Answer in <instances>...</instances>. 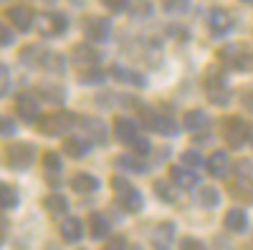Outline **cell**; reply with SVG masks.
<instances>
[{"label": "cell", "instance_id": "cell-1", "mask_svg": "<svg viewBox=\"0 0 253 250\" xmlns=\"http://www.w3.org/2000/svg\"><path fill=\"white\" fill-rule=\"evenodd\" d=\"M228 190L236 200L253 205V162L251 159H241L233 164V175L228 179Z\"/></svg>", "mask_w": 253, "mask_h": 250}, {"label": "cell", "instance_id": "cell-2", "mask_svg": "<svg viewBox=\"0 0 253 250\" xmlns=\"http://www.w3.org/2000/svg\"><path fill=\"white\" fill-rule=\"evenodd\" d=\"M79 116L69 109H61V111H53V114H46L43 119L38 121V132L43 137H61V134H69L74 127H76Z\"/></svg>", "mask_w": 253, "mask_h": 250}, {"label": "cell", "instance_id": "cell-3", "mask_svg": "<svg viewBox=\"0 0 253 250\" xmlns=\"http://www.w3.org/2000/svg\"><path fill=\"white\" fill-rule=\"evenodd\" d=\"M253 137V127L243 116H228L223 121V139L230 149H241L243 144H248Z\"/></svg>", "mask_w": 253, "mask_h": 250}, {"label": "cell", "instance_id": "cell-4", "mask_svg": "<svg viewBox=\"0 0 253 250\" xmlns=\"http://www.w3.org/2000/svg\"><path fill=\"white\" fill-rule=\"evenodd\" d=\"M218 64H223L225 69H236V71L251 69L253 66V53L243 43H225L218 51Z\"/></svg>", "mask_w": 253, "mask_h": 250}, {"label": "cell", "instance_id": "cell-5", "mask_svg": "<svg viewBox=\"0 0 253 250\" xmlns=\"http://www.w3.org/2000/svg\"><path fill=\"white\" fill-rule=\"evenodd\" d=\"M3 157H5V164L10 167V170L20 172V170H28V167L33 164L36 147L31 142H15V144H10V147H5Z\"/></svg>", "mask_w": 253, "mask_h": 250}, {"label": "cell", "instance_id": "cell-6", "mask_svg": "<svg viewBox=\"0 0 253 250\" xmlns=\"http://www.w3.org/2000/svg\"><path fill=\"white\" fill-rule=\"evenodd\" d=\"M76 127H79V132L86 137L91 144H107L109 142V132H107V124H104L99 116H81L79 121H76Z\"/></svg>", "mask_w": 253, "mask_h": 250}, {"label": "cell", "instance_id": "cell-7", "mask_svg": "<svg viewBox=\"0 0 253 250\" xmlns=\"http://www.w3.org/2000/svg\"><path fill=\"white\" fill-rule=\"evenodd\" d=\"M69 28V18L63 13H43L38 20V33L43 38H61L63 33H66Z\"/></svg>", "mask_w": 253, "mask_h": 250}, {"label": "cell", "instance_id": "cell-8", "mask_svg": "<svg viewBox=\"0 0 253 250\" xmlns=\"http://www.w3.org/2000/svg\"><path fill=\"white\" fill-rule=\"evenodd\" d=\"M84 33H86L89 40L104 43V40H109L112 26H109V20L101 18V15H86V18H84Z\"/></svg>", "mask_w": 253, "mask_h": 250}, {"label": "cell", "instance_id": "cell-9", "mask_svg": "<svg viewBox=\"0 0 253 250\" xmlns=\"http://www.w3.org/2000/svg\"><path fill=\"white\" fill-rule=\"evenodd\" d=\"M15 114H18V119L23 121V124L38 121L41 107H38L36 96H33V94H18V96H15Z\"/></svg>", "mask_w": 253, "mask_h": 250}, {"label": "cell", "instance_id": "cell-10", "mask_svg": "<svg viewBox=\"0 0 253 250\" xmlns=\"http://www.w3.org/2000/svg\"><path fill=\"white\" fill-rule=\"evenodd\" d=\"M99 61H101V53L86 43H76L71 48V64L76 69H91V66H99Z\"/></svg>", "mask_w": 253, "mask_h": 250}, {"label": "cell", "instance_id": "cell-11", "mask_svg": "<svg viewBox=\"0 0 253 250\" xmlns=\"http://www.w3.org/2000/svg\"><path fill=\"white\" fill-rule=\"evenodd\" d=\"M233 23H236L233 13L225 10V8H213L208 13V28L213 31V36H225L230 28H233Z\"/></svg>", "mask_w": 253, "mask_h": 250}, {"label": "cell", "instance_id": "cell-12", "mask_svg": "<svg viewBox=\"0 0 253 250\" xmlns=\"http://www.w3.org/2000/svg\"><path fill=\"white\" fill-rule=\"evenodd\" d=\"M5 15H8V20L13 23V28H18V31H31L33 23H36V13L28 5H10L5 10Z\"/></svg>", "mask_w": 253, "mask_h": 250}, {"label": "cell", "instance_id": "cell-13", "mask_svg": "<svg viewBox=\"0 0 253 250\" xmlns=\"http://www.w3.org/2000/svg\"><path fill=\"white\" fill-rule=\"evenodd\" d=\"M114 137H117V142H122V144H129L139 137V129H137V121H132L129 116H114Z\"/></svg>", "mask_w": 253, "mask_h": 250}, {"label": "cell", "instance_id": "cell-14", "mask_svg": "<svg viewBox=\"0 0 253 250\" xmlns=\"http://www.w3.org/2000/svg\"><path fill=\"white\" fill-rule=\"evenodd\" d=\"M91 149V142L84 137V134H69V137H63V154L71 157V159H81V157H86Z\"/></svg>", "mask_w": 253, "mask_h": 250}, {"label": "cell", "instance_id": "cell-15", "mask_svg": "<svg viewBox=\"0 0 253 250\" xmlns=\"http://www.w3.org/2000/svg\"><path fill=\"white\" fill-rule=\"evenodd\" d=\"M170 182H175L180 190H193L198 184V175L187 164H172L170 167Z\"/></svg>", "mask_w": 253, "mask_h": 250}, {"label": "cell", "instance_id": "cell-16", "mask_svg": "<svg viewBox=\"0 0 253 250\" xmlns=\"http://www.w3.org/2000/svg\"><path fill=\"white\" fill-rule=\"evenodd\" d=\"M48 48H43L41 43H28L20 48V61L31 69H43V58H46Z\"/></svg>", "mask_w": 253, "mask_h": 250}, {"label": "cell", "instance_id": "cell-17", "mask_svg": "<svg viewBox=\"0 0 253 250\" xmlns=\"http://www.w3.org/2000/svg\"><path fill=\"white\" fill-rule=\"evenodd\" d=\"M205 170L210 177H228V170H230V159L225 152H213L208 159H205Z\"/></svg>", "mask_w": 253, "mask_h": 250}, {"label": "cell", "instance_id": "cell-18", "mask_svg": "<svg viewBox=\"0 0 253 250\" xmlns=\"http://www.w3.org/2000/svg\"><path fill=\"white\" fill-rule=\"evenodd\" d=\"M223 225L228 233H243L248 227V215L243 207H230V210L223 215Z\"/></svg>", "mask_w": 253, "mask_h": 250}, {"label": "cell", "instance_id": "cell-19", "mask_svg": "<svg viewBox=\"0 0 253 250\" xmlns=\"http://www.w3.org/2000/svg\"><path fill=\"white\" fill-rule=\"evenodd\" d=\"M58 230H61V238L66 240V243H79L84 238V222L79 217H63L61 225H58Z\"/></svg>", "mask_w": 253, "mask_h": 250}, {"label": "cell", "instance_id": "cell-20", "mask_svg": "<svg viewBox=\"0 0 253 250\" xmlns=\"http://www.w3.org/2000/svg\"><path fill=\"white\" fill-rule=\"evenodd\" d=\"M71 190L76 195H91V192L99 190V179L91 172H76L74 179H71Z\"/></svg>", "mask_w": 253, "mask_h": 250}, {"label": "cell", "instance_id": "cell-21", "mask_svg": "<svg viewBox=\"0 0 253 250\" xmlns=\"http://www.w3.org/2000/svg\"><path fill=\"white\" fill-rule=\"evenodd\" d=\"M109 230H112V225H109L107 213H94L89 217V235L94 240H107L109 238Z\"/></svg>", "mask_w": 253, "mask_h": 250}, {"label": "cell", "instance_id": "cell-22", "mask_svg": "<svg viewBox=\"0 0 253 250\" xmlns=\"http://www.w3.org/2000/svg\"><path fill=\"white\" fill-rule=\"evenodd\" d=\"M117 200H119V205H122V210H124V213H139L142 207H144L142 192L134 190V187H132V190H126V192H119Z\"/></svg>", "mask_w": 253, "mask_h": 250}, {"label": "cell", "instance_id": "cell-23", "mask_svg": "<svg viewBox=\"0 0 253 250\" xmlns=\"http://www.w3.org/2000/svg\"><path fill=\"white\" fill-rule=\"evenodd\" d=\"M114 167H119L122 172H129V175H139V172L147 170V164L137 154H122V157H117L114 159Z\"/></svg>", "mask_w": 253, "mask_h": 250}, {"label": "cell", "instance_id": "cell-24", "mask_svg": "<svg viewBox=\"0 0 253 250\" xmlns=\"http://www.w3.org/2000/svg\"><path fill=\"white\" fill-rule=\"evenodd\" d=\"M43 207H46V213L48 215H66L69 213V200L63 197L61 192H51V195H46L43 197Z\"/></svg>", "mask_w": 253, "mask_h": 250}, {"label": "cell", "instance_id": "cell-25", "mask_svg": "<svg viewBox=\"0 0 253 250\" xmlns=\"http://www.w3.org/2000/svg\"><path fill=\"white\" fill-rule=\"evenodd\" d=\"M112 76H114L117 81L132 83V86H144V83H147V78H144L142 73H137V71H132V69H126V66H122V64H114V66H112Z\"/></svg>", "mask_w": 253, "mask_h": 250}, {"label": "cell", "instance_id": "cell-26", "mask_svg": "<svg viewBox=\"0 0 253 250\" xmlns=\"http://www.w3.org/2000/svg\"><path fill=\"white\" fill-rule=\"evenodd\" d=\"M182 127L187 132H203L208 127V114L203 109H190L185 116H182Z\"/></svg>", "mask_w": 253, "mask_h": 250}, {"label": "cell", "instance_id": "cell-27", "mask_svg": "<svg viewBox=\"0 0 253 250\" xmlns=\"http://www.w3.org/2000/svg\"><path fill=\"white\" fill-rule=\"evenodd\" d=\"M152 190H155V195H157V200H162V202H167V205H172L175 200H177V190L180 187L172 182H165V179H155L152 182Z\"/></svg>", "mask_w": 253, "mask_h": 250}, {"label": "cell", "instance_id": "cell-28", "mask_svg": "<svg viewBox=\"0 0 253 250\" xmlns=\"http://www.w3.org/2000/svg\"><path fill=\"white\" fill-rule=\"evenodd\" d=\"M225 66L223 64H213L208 66L205 73H203V86L205 89H213V86H225Z\"/></svg>", "mask_w": 253, "mask_h": 250}, {"label": "cell", "instance_id": "cell-29", "mask_svg": "<svg viewBox=\"0 0 253 250\" xmlns=\"http://www.w3.org/2000/svg\"><path fill=\"white\" fill-rule=\"evenodd\" d=\"M20 202V195L13 184L0 182V210H15Z\"/></svg>", "mask_w": 253, "mask_h": 250}, {"label": "cell", "instance_id": "cell-30", "mask_svg": "<svg viewBox=\"0 0 253 250\" xmlns=\"http://www.w3.org/2000/svg\"><path fill=\"white\" fill-rule=\"evenodd\" d=\"M137 114H139V121H142V127L147 129H157V121H160V111L155 107H150V104H137Z\"/></svg>", "mask_w": 253, "mask_h": 250}, {"label": "cell", "instance_id": "cell-31", "mask_svg": "<svg viewBox=\"0 0 253 250\" xmlns=\"http://www.w3.org/2000/svg\"><path fill=\"white\" fill-rule=\"evenodd\" d=\"M172 235H175V225L172 222H160L155 227V235H152L155 248H167V245L172 243Z\"/></svg>", "mask_w": 253, "mask_h": 250}, {"label": "cell", "instance_id": "cell-32", "mask_svg": "<svg viewBox=\"0 0 253 250\" xmlns=\"http://www.w3.org/2000/svg\"><path fill=\"white\" fill-rule=\"evenodd\" d=\"M104 78H107V73H104L99 66L79 69V83H84V86H94V83H101Z\"/></svg>", "mask_w": 253, "mask_h": 250}, {"label": "cell", "instance_id": "cell-33", "mask_svg": "<svg viewBox=\"0 0 253 250\" xmlns=\"http://www.w3.org/2000/svg\"><path fill=\"white\" fill-rule=\"evenodd\" d=\"M63 69H66V61H63V56H61L58 51H51V48H48V53H46V58H43V71H48V73H63Z\"/></svg>", "mask_w": 253, "mask_h": 250}, {"label": "cell", "instance_id": "cell-34", "mask_svg": "<svg viewBox=\"0 0 253 250\" xmlns=\"http://www.w3.org/2000/svg\"><path fill=\"white\" fill-rule=\"evenodd\" d=\"M205 94H208V101L213 104V107H228V104H230V91H228V86L205 89Z\"/></svg>", "mask_w": 253, "mask_h": 250}, {"label": "cell", "instance_id": "cell-35", "mask_svg": "<svg viewBox=\"0 0 253 250\" xmlns=\"http://www.w3.org/2000/svg\"><path fill=\"white\" fill-rule=\"evenodd\" d=\"M38 94H41V99H43V101H51V104L63 101V86H56V83H41Z\"/></svg>", "mask_w": 253, "mask_h": 250}, {"label": "cell", "instance_id": "cell-36", "mask_svg": "<svg viewBox=\"0 0 253 250\" xmlns=\"http://www.w3.org/2000/svg\"><path fill=\"white\" fill-rule=\"evenodd\" d=\"M198 202L203 207H218L220 205V192L215 187H200L198 190Z\"/></svg>", "mask_w": 253, "mask_h": 250}, {"label": "cell", "instance_id": "cell-37", "mask_svg": "<svg viewBox=\"0 0 253 250\" xmlns=\"http://www.w3.org/2000/svg\"><path fill=\"white\" fill-rule=\"evenodd\" d=\"M41 162H43V170L46 175L53 172V175H61V154L58 152H43V157H41Z\"/></svg>", "mask_w": 253, "mask_h": 250}, {"label": "cell", "instance_id": "cell-38", "mask_svg": "<svg viewBox=\"0 0 253 250\" xmlns=\"http://www.w3.org/2000/svg\"><path fill=\"white\" fill-rule=\"evenodd\" d=\"M155 132H160V134H165V137H175V134H177V124H175V119H172L170 114H162Z\"/></svg>", "mask_w": 253, "mask_h": 250}, {"label": "cell", "instance_id": "cell-39", "mask_svg": "<svg viewBox=\"0 0 253 250\" xmlns=\"http://www.w3.org/2000/svg\"><path fill=\"white\" fill-rule=\"evenodd\" d=\"M160 5L165 13H170V15H180L190 8V0H160Z\"/></svg>", "mask_w": 253, "mask_h": 250}, {"label": "cell", "instance_id": "cell-40", "mask_svg": "<svg viewBox=\"0 0 253 250\" xmlns=\"http://www.w3.org/2000/svg\"><path fill=\"white\" fill-rule=\"evenodd\" d=\"M129 149H132V154H137V157H142V159H144L147 154L152 152V144H150V139H147V137H142V134H139V137L129 144Z\"/></svg>", "mask_w": 253, "mask_h": 250}, {"label": "cell", "instance_id": "cell-41", "mask_svg": "<svg viewBox=\"0 0 253 250\" xmlns=\"http://www.w3.org/2000/svg\"><path fill=\"white\" fill-rule=\"evenodd\" d=\"M182 164H187V167H203V154H198L195 149H187V152H182Z\"/></svg>", "mask_w": 253, "mask_h": 250}, {"label": "cell", "instance_id": "cell-42", "mask_svg": "<svg viewBox=\"0 0 253 250\" xmlns=\"http://www.w3.org/2000/svg\"><path fill=\"white\" fill-rule=\"evenodd\" d=\"M112 190L119 195V192H126V190H132V182L126 179L124 175H114L112 177Z\"/></svg>", "mask_w": 253, "mask_h": 250}, {"label": "cell", "instance_id": "cell-43", "mask_svg": "<svg viewBox=\"0 0 253 250\" xmlns=\"http://www.w3.org/2000/svg\"><path fill=\"white\" fill-rule=\"evenodd\" d=\"M101 5L109 13H124L126 5H129V0H101Z\"/></svg>", "mask_w": 253, "mask_h": 250}, {"label": "cell", "instance_id": "cell-44", "mask_svg": "<svg viewBox=\"0 0 253 250\" xmlns=\"http://www.w3.org/2000/svg\"><path fill=\"white\" fill-rule=\"evenodd\" d=\"M241 104H243V109L248 114H253V83H248V86L241 91Z\"/></svg>", "mask_w": 253, "mask_h": 250}, {"label": "cell", "instance_id": "cell-45", "mask_svg": "<svg viewBox=\"0 0 253 250\" xmlns=\"http://www.w3.org/2000/svg\"><path fill=\"white\" fill-rule=\"evenodd\" d=\"M10 89V73H8V66L0 64V99H3Z\"/></svg>", "mask_w": 253, "mask_h": 250}, {"label": "cell", "instance_id": "cell-46", "mask_svg": "<svg viewBox=\"0 0 253 250\" xmlns=\"http://www.w3.org/2000/svg\"><path fill=\"white\" fill-rule=\"evenodd\" d=\"M10 134H15V121L0 114V137H10Z\"/></svg>", "mask_w": 253, "mask_h": 250}, {"label": "cell", "instance_id": "cell-47", "mask_svg": "<svg viewBox=\"0 0 253 250\" xmlns=\"http://www.w3.org/2000/svg\"><path fill=\"white\" fill-rule=\"evenodd\" d=\"M10 43H13V31L5 23H0V48H5Z\"/></svg>", "mask_w": 253, "mask_h": 250}, {"label": "cell", "instance_id": "cell-48", "mask_svg": "<svg viewBox=\"0 0 253 250\" xmlns=\"http://www.w3.org/2000/svg\"><path fill=\"white\" fill-rule=\"evenodd\" d=\"M180 248H187V250H203V240H195V238H182V240H180Z\"/></svg>", "mask_w": 253, "mask_h": 250}, {"label": "cell", "instance_id": "cell-49", "mask_svg": "<svg viewBox=\"0 0 253 250\" xmlns=\"http://www.w3.org/2000/svg\"><path fill=\"white\" fill-rule=\"evenodd\" d=\"M5 235H8V220H5L3 215H0V243L5 240Z\"/></svg>", "mask_w": 253, "mask_h": 250}, {"label": "cell", "instance_id": "cell-50", "mask_svg": "<svg viewBox=\"0 0 253 250\" xmlns=\"http://www.w3.org/2000/svg\"><path fill=\"white\" fill-rule=\"evenodd\" d=\"M107 248H124V238H114V240L107 238Z\"/></svg>", "mask_w": 253, "mask_h": 250}, {"label": "cell", "instance_id": "cell-51", "mask_svg": "<svg viewBox=\"0 0 253 250\" xmlns=\"http://www.w3.org/2000/svg\"><path fill=\"white\" fill-rule=\"evenodd\" d=\"M215 248H228V243L223 238H215Z\"/></svg>", "mask_w": 253, "mask_h": 250}, {"label": "cell", "instance_id": "cell-52", "mask_svg": "<svg viewBox=\"0 0 253 250\" xmlns=\"http://www.w3.org/2000/svg\"><path fill=\"white\" fill-rule=\"evenodd\" d=\"M241 3H248V5H253V0H241Z\"/></svg>", "mask_w": 253, "mask_h": 250}, {"label": "cell", "instance_id": "cell-53", "mask_svg": "<svg viewBox=\"0 0 253 250\" xmlns=\"http://www.w3.org/2000/svg\"><path fill=\"white\" fill-rule=\"evenodd\" d=\"M74 3H76V5H84V0H74Z\"/></svg>", "mask_w": 253, "mask_h": 250}, {"label": "cell", "instance_id": "cell-54", "mask_svg": "<svg viewBox=\"0 0 253 250\" xmlns=\"http://www.w3.org/2000/svg\"><path fill=\"white\" fill-rule=\"evenodd\" d=\"M251 142H253V137H251Z\"/></svg>", "mask_w": 253, "mask_h": 250}]
</instances>
